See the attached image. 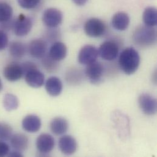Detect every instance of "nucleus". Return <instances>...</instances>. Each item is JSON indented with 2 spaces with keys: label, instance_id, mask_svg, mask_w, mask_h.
Wrapping results in <instances>:
<instances>
[{
  "label": "nucleus",
  "instance_id": "nucleus-1",
  "mask_svg": "<svg viewBox=\"0 0 157 157\" xmlns=\"http://www.w3.org/2000/svg\"><path fill=\"white\" fill-rule=\"evenodd\" d=\"M119 64L121 70L125 74H133L138 70L140 64L138 52L132 47L125 48L120 55Z\"/></svg>",
  "mask_w": 157,
  "mask_h": 157
},
{
  "label": "nucleus",
  "instance_id": "nucleus-2",
  "mask_svg": "<svg viewBox=\"0 0 157 157\" xmlns=\"http://www.w3.org/2000/svg\"><path fill=\"white\" fill-rule=\"evenodd\" d=\"M133 40L141 47H148L156 42L157 33L151 26H141L138 27L133 34Z\"/></svg>",
  "mask_w": 157,
  "mask_h": 157
},
{
  "label": "nucleus",
  "instance_id": "nucleus-3",
  "mask_svg": "<svg viewBox=\"0 0 157 157\" xmlns=\"http://www.w3.org/2000/svg\"><path fill=\"white\" fill-rule=\"evenodd\" d=\"M84 29L88 36L90 37H98L105 33L106 26L101 20L97 18H91L86 21Z\"/></svg>",
  "mask_w": 157,
  "mask_h": 157
},
{
  "label": "nucleus",
  "instance_id": "nucleus-4",
  "mask_svg": "<svg viewBox=\"0 0 157 157\" xmlns=\"http://www.w3.org/2000/svg\"><path fill=\"white\" fill-rule=\"evenodd\" d=\"M32 27L33 21L31 19L21 13L13 21L12 29L16 36L23 37L28 34L31 31Z\"/></svg>",
  "mask_w": 157,
  "mask_h": 157
},
{
  "label": "nucleus",
  "instance_id": "nucleus-5",
  "mask_svg": "<svg viewBox=\"0 0 157 157\" xmlns=\"http://www.w3.org/2000/svg\"><path fill=\"white\" fill-rule=\"evenodd\" d=\"M62 12L56 8H48L45 10L42 15V21L45 26L50 28L58 27L63 21Z\"/></svg>",
  "mask_w": 157,
  "mask_h": 157
},
{
  "label": "nucleus",
  "instance_id": "nucleus-6",
  "mask_svg": "<svg viewBox=\"0 0 157 157\" xmlns=\"http://www.w3.org/2000/svg\"><path fill=\"white\" fill-rule=\"evenodd\" d=\"M138 105L144 114L152 116L156 114L157 110V100L152 95L144 93L138 98Z\"/></svg>",
  "mask_w": 157,
  "mask_h": 157
},
{
  "label": "nucleus",
  "instance_id": "nucleus-7",
  "mask_svg": "<svg viewBox=\"0 0 157 157\" xmlns=\"http://www.w3.org/2000/svg\"><path fill=\"white\" fill-rule=\"evenodd\" d=\"M55 146V139L49 134H41L37 138L36 147L39 152L42 155H48L53 150Z\"/></svg>",
  "mask_w": 157,
  "mask_h": 157
},
{
  "label": "nucleus",
  "instance_id": "nucleus-8",
  "mask_svg": "<svg viewBox=\"0 0 157 157\" xmlns=\"http://www.w3.org/2000/svg\"><path fill=\"white\" fill-rule=\"evenodd\" d=\"M98 55V50L95 47L87 45L82 47L79 50L78 60L81 64L88 65L96 61Z\"/></svg>",
  "mask_w": 157,
  "mask_h": 157
},
{
  "label": "nucleus",
  "instance_id": "nucleus-9",
  "mask_svg": "<svg viewBox=\"0 0 157 157\" xmlns=\"http://www.w3.org/2000/svg\"><path fill=\"white\" fill-rule=\"evenodd\" d=\"M119 54V47L113 41H105L100 47L98 55L106 61H113L116 59Z\"/></svg>",
  "mask_w": 157,
  "mask_h": 157
},
{
  "label": "nucleus",
  "instance_id": "nucleus-10",
  "mask_svg": "<svg viewBox=\"0 0 157 157\" xmlns=\"http://www.w3.org/2000/svg\"><path fill=\"white\" fill-rule=\"evenodd\" d=\"M47 43L45 40L38 39L33 40L29 44L28 50L30 55L36 59H40L46 55Z\"/></svg>",
  "mask_w": 157,
  "mask_h": 157
},
{
  "label": "nucleus",
  "instance_id": "nucleus-11",
  "mask_svg": "<svg viewBox=\"0 0 157 157\" xmlns=\"http://www.w3.org/2000/svg\"><path fill=\"white\" fill-rule=\"evenodd\" d=\"M58 146L61 152L66 155H73L75 153L78 148L76 140L70 135L62 136L59 140Z\"/></svg>",
  "mask_w": 157,
  "mask_h": 157
},
{
  "label": "nucleus",
  "instance_id": "nucleus-12",
  "mask_svg": "<svg viewBox=\"0 0 157 157\" xmlns=\"http://www.w3.org/2000/svg\"><path fill=\"white\" fill-rule=\"evenodd\" d=\"M24 75L21 64L11 63L7 65L3 70V76L7 80L13 82L19 80Z\"/></svg>",
  "mask_w": 157,
  "mask_h": 157
},
{
  "label": "nucleus",
  "instance_id": "nucleus-13",
  "mask_svg": "<svg viewBox=\"0 0 157 157\" xmlns=\"http://www.w3.org/2000/svg\"><path fill=\"white\" fill-rule=\"evenodd\" d=\"M25 79L29 86L33 88H39L44 84L45 76L42 72L36 68L25 74Z\"/></svg>",
  "mask_w": 157,
  "mask_h": 157
},
{
  "label": "nucleus",
  "instance_id": "nucleus-14",
  "mask_svg": "<svg viewBox=\"0 0 157 157\" xmlns=\"http://www.w3.org/2000/svg\"><path fill=\"white\" fill-rule=\"evenodd\" d=\"M103 74V67L101 63L95 61L88 65L86 69V75L92 83L100 81Z\"/></svg>",
  "mask_w": 157,
  "mask_h": 157
},
{
  "label": "nucleus",
  "instance_id": "nucleus-15",
  "mask_svg": "<svg viewBox=\"0 0 157 157\" xmlns=\"http://www.w3.org/2000/svg\"><path fill=\"white\" fill-rule=\"evenodd\" d=\"M23 130L28 133H34L39 132L41 127V120L40 117L34 114L26 116L22 121Z\"/></svg>",
  "mask_w": 157,
  "mask_h": 157
},
{
  "label": "nucleus",
  "instance_id": "nucleus-16",
  "mask_svg": "<svg viewBox=\"0 0 157 157\" xmlns=\"http://www.w3.org/2000/svg\"><path fill=\"white\" fill-rule=\"evenodd\" d=\"M67 48L61 42H56L51 46L48 55L53 60L58 62L63 60L67 56Z\"/></svg>",
  "mask_w": 157,
  "mask_h": 157
},
{
  "label": "nucleus",
  "instance_id": "nucleus-17",
  "mask_svg": "<svg viewBox=\"0 0 157 157\" xmlns=\"http://www.w3.org/2000/svg\"><path fill=\"white\" fill-rule=\"evenodd\" d=\"M45 89L47 93L52 97L59 95L63 89V84L61 80L57 77L48 78L45 82Z\"/></svg>",
  "mask_w": 157,
  "mask_h": 157
},
{
  "label": "nucleus",
  "instance_id": "nucleus-18",
  "mask_svg": "<svg viewBox=\"0 0 157 157\" xmlns=\"http://www.w3.org/2000/svg\"><path fill=\"white\" fill-rule=\"evenodd\" d=\"M50 128L54 135L56 136L63 135L69 129V122L64 117H57L50 122Z\"/></svg>",
  "mask_w": 157,
  "mask_h": 157
},
{
  "label": "nucleus",
  "instance_id": "nucleus-19",
  "mask_svg": "<svg viewBox=\"0 0 157 157\" xmlns=\"http://www.w3.org/2000/svg\"><path fill=\"white\" fill-rule=\"evenodd\" d=\"M111 24L113 27L118 31H125L130 24V17L124 12H119L114 15L112 18Z\"/></svg>",
  "mask_w": 157,
  "mask_h": 157
},
{
  "label": "nucleus",
  "instance_id": "nucleus-20",
  "mask_svg": "<svg viewBox=\"0 0 157 157\" xmlns=\"http://www.w3.org/2000/svg\"><path fill=\"white\" fill-rule=\"evenodd\" d=\"M10 141L13 148L20 152L25 151L29 146V139L24 134L17 133L12 135Z\"/></svg>",
  "mask_w": 157,
  "mask_h": 157
},
{
  "label": "nucleus",
  "instance_id": "nucleus-21",
  "mask_svg": "<svg viewBox=\"0 0 157 157\" xmlns=\"http://www.w3.org/2000/svg\"><path fill=\"white\" fill-rule=\"evenodd\" d=\"M9 53L10 56L16 59L22 58L26 54V47L25 45L18 41H13L9 44Z\"/></svg>",
  "mask_w": 157,
  "mask_h": 157
},
{
  "label": "nucleus",
  "instance_id": "nucleus-22",
  "mask_svg": "<svg viewBox=\"0 0 157 157\" xmlns=\"http://www.w3.org/2000/svg\"><path fill=\"white\" fill-rule=\"evenodd\" d=\"M143 21L145 25L154 27L157 25V12L156 8L153 7H147L143 13Z\"/></svg>",
  "mask_w": 157,
  "mask_h": 157
},
{
  "label": "nucleus",
  "instance_id": "nucleus-23",
  "mask_svg": "<svg viewBox=\"0 0 157 157\" xmlns=\"http://www.w3.org/2000/svg\"><path fill=\"white\" fill-rule=\"evenodd\" d=\"M19 105L18 98L13 94L7 93L3 98V106L7 111H11L17 109Z\"/></svg>",
  "mask_w": 157,
  "mask_h": 157
},
{
  "label": "nucleus",
  "instance_id": "nucleus-24",
  "mask_svg": "<svg viewBox=\"0 0 157 157\" xmlns=\"http://www.w3.org/2000/svg\"><path fill=\"white\" fill-rule=\"evenodd\" d=\"M13 9L10 4L5 2H0V23H2L11 20Z\"/></svg>",
  "mask_w": 157,
  "mask_h": 157
},
{
  "label": "nucleus",
  "instance_id": "nucleus-25",
  "mask_svg": "<svg viewBox=\"0 0 157 157\" xmlns=\"http://www.w3.org/2000/svg\"><path fill=\"white\" fill-rule=\"evenodd\" d=\"M12 128L9 125L6 123L0 122V140H10L12 136Z\"/></svg>",
  "mask_w": 157,
  "mask_h": 157
},
{
  "label": "nucleus",
  "instance_id": "nucleus-26",
  "mask_svg": "<svg viewBox=\"0 0 157 157\" xmlns=\"http://www.w3.org/2000/svg\"><path fill=\"white\" fill-rule=\"evenodd\" d=\"M42 65L45 69L49 72H55L58 69L57 61L52 59L49 55H45L42 58Z\"/></svg>",
  "mask_w": 157,
  "mask_h": 157
},
{
  "label": "nucleus",
  "instance_id": "nucleus-27",
  "mask_svg": "<svg viewBox=\"0 0 157 157\" xmlns=\"http://www.w3.org/2000/svg\"><path fill=\"white\" fill-rule=\"evenodd\" d=\"M18 4L26 9H32L37 7L40 0H17Z\"/></svg>",
  "mask_w": 157,
  "mask_h": 157
},
{
  "label": "nucleus",
  "instance_id": "nucleus-28",
  "mask_svg": "<svg viewBox=\"0 0 157 157\" xmlns=\"http://www.w3.org/2000/svg\"><path fill=\"white\" fill-rule=\"evenodd\" d=\"M9 43L8 36L6 33L0 29V50L5 49Z\"/></svg>",
  "mask_w": 157,
  "mask_h": 157
},
{
  "label": "nucleus",
  "instance_id": "nucleus-29",
  "mask_svg": "<svg viewBox=\"0 0 157 157\" xmlns=\"http://www.w3.org/2000/svg\"><path fill=\"white\" fill-rule=\"evenodd\" d=\"M9 152H10L9 146L3 141H0V157L8 155Z\"/></svg>",
  "mask_w": 157,
  "mask_h": 157
},
{
  "label": "nucleus",
  "instance_id": "nucleus-30",
  "mask_svg": "<svg viewBox=\"0 0 157 157\" xmlns=\"http://www.w3.org/2000/svg\"><path fill=\"white\" fill-rule=\"evenodd\" d=\"M21 67L23 68V72H24V75L28 71L33 69H36V68H37V66L32 63V62H26V63H24L21 64Z\"/></svg>",
  "mask_w": 157,
  "mask_h": 157
},
{
  "label": "nucleus",
  "instance_id": "nucleus-31",
  "mask_svg": "<svg viewBox=\"0 0 157 157\" xmlns=\"http://www.w3.org/2000/svg\"><path fill=\"white\" fill-rule=\"evenodd\" d=\"M8 155L10 157H23L21 152H20L18 151H16V150L10 152L9 154H8Z\"/></svg>",
  "mask_w": 157,
  "mask_h": 157
},
{
  "label": "nucleus",
  "instance_id": "nucleus-32",
  "mask_svg": "<svg viewBox=\"0 0 157 157\" xmlns=\"http://www.w3.org/2000/svg\"><path fill=\"white\" fill-rule=\"evenodd\" d=\"M88 0H72V1L78 6H83L84 5Z\"/></svg>",
  "mask_w": 157,
  "mask_h": 157
},
{
  "label": "nucleus",
  "instance_id": "nucleus-33",
  "mask_svg": "<svg viewBox=\"0 0 157 157\" xmlns=\"http://www.w3.org/2000/svg\"><path fill=\"white\" fill-rule=\"evenodd\" d=\"M2 89V81L0 79V92L1 91V90Z\"/></svg>",
  "mask_w": 157,
  "mask_h": 157
}]
</instances>
